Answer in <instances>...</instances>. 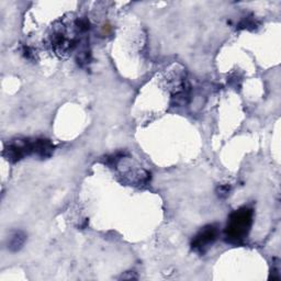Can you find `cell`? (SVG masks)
<instances>
[{"label": "cell", "mask_w": 281, "mask_h": 281, "mask_svg": "<svg viewBox=\"0 0 281 281\" xmlns=\"http://www.w3.org/2000/svg\"><path fill=\"white\" fill-rule=\"evenodd\" d=\"M25 242V235L22 232H15L14 235L10 237V242H9V248L14 252H17L19 250L21 247H22L23 244Z\"/></svg>", "instance_id": "cell-4"}, {"label": "cell", "mask_w": 281, "mask_h": 281, "mask_svg": "<svg viewBox=\"0 0 281 281\" xmlns=\"http://www.w3.org/2000/svg\"><path fill=\"white\" fill-rule=\"evenodd\" d=\"M253 222V210L249 207H242L230 215L226 226V239L231 243H239L248 234Z\"/></svg>", "instance_id": "cell-1"}, {"label": "cell", "mask_w": 281, "mask_h": 281, "mask_svg": "<svg viewBox=\"0 0 281 281\" xmlns=\"http://www.w3.org/2000/svg\"><path fill=\"white\" fill-rule=\"evenodd\" d=\"M218 234H219L218 226L214 225V224H210V225L205 226L196 236H194L191 243L192 248L196 250V252L203 254L215 241H217Z\"/></svg>", "instance_id": "cell-2"}, {"label": "cell", "mask_w": 281, "mask_h": 281, "mask_svg": "<svg viewBox=\"0 0 281 281\" xmlns=\"http://www.w3.org/2000/svg\"><path fill=\"white\" fill-rule=\"evenodd\" d=\"M33 152L42 158L49 157L53 152V145L49 140H37L33 142Z\"/></svg>", "instance_id": "cell-3"}, {"label": "cell", "mask_w": 281, "mask_h": 281, "mask_svg": "<svg viewBox=\"0 0 281 281\" xmlns=\"http://www.w3.org/2000/svg\"><path fill=\"white\" fill-rule=\"evenodd\" d=\"M230 190H231V187L230 186H221V187L219 188L218 190V192H219V196L221 197V198H225L226 196H228L230 194Z\"/></svg>", "instance_id": "cell-5"}]
</instances>
